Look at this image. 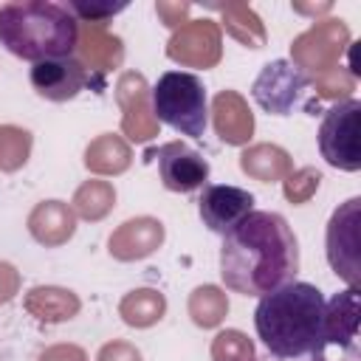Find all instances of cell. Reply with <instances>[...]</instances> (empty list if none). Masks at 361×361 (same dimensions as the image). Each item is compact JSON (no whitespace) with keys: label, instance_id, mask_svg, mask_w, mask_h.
<instances>
[{"label":"cell","instance_id":"obj_16","mask_svg":"<svg viewBox=\"0 0 361 361\" xmlns=\"http://www.w3.org/2000/svg\"><path fill=\"white\" fill-rule=\"evenodd\" d=\"M212 121L220 141L243 147L254 135V113L237 90H220L212 102Z\"/></svg>","mask_w":361,"mask_h":361},{"label":"cell","instance_id":"obj_23","mask_svg":"<svg viewBox=\"0 0 361 361\" xmlns=\"http://www.w3.org/2000/svg\"><path fill=\"white\" fill-rule=\"evenodd\" d=\"M166 313V296L155 288H135L118 302V316L130 327H152Z\"/></svg>","mask_w":361,"mask_h":361},{"label":"cell","instance_id":"obj_1","mask_svg":"<svg viewBox=\"0 0 361 361\" xmlns=\"http://www.w3.org/2000/svg\"><path fill=\"white\" fill-rule=\"evenodd\" d=\"M299 271V243L288 220L276 212H251L220 245V276L228 290L243 296H265Z\"/></svg>","mask_w":361,"mask_h":361},{"label":"cell","instance_id":"obj_7","mask_svg":"<svg viewBox=\"0 0 361 361\" xmlns=\"http://www.w3.org/2000/svg\"><path fill=\"white\" fill-rule=\"evenodd\" d=\"M350 45V28L338 17L316 20L305 34H299L290 42V62L302 73H324L338 65L341 54Z\"/></svg>","mask_w":361,"mask_h":361},{"label":"cell","instance_id":"obj_5","mask_svg":"<svg viewBox=\"0 0 361 361\" xmlns=\"http://www.w3.org/2000/svg\"><path fill=\"white\" fill-rule=\"evenodd\" d=\"M358 288L336 293L324 305V324L316 341L313 361H358Z\"/></svg>","mask_w":361,"mask_h":361},{"label":"cell","instance_id":"obj_6","mask_svg":"<svg viewBox=\"0 0 361 361\" xmlns=\"http://www.w3.org/2000/svg\"><path fill=\"white\" fill-rule=\"evenodd\" d=\"M361 102L347 99L333 104L322 116L319 127V149L322 158L344 172H358L361 169Z\"/></svg>","mask_w":361,"mask_h":361},{"label":"cell","instance_id":"obj_27","mask_svg":"<svg viewBox=\"0 0 361 361\" xmlns=\"http://www.w3.org/2000/svg\"><path fill=\"white\" fill-rule=\"evenodd\" d=\"M212 361H254V344L240 330H220L212 338Z\"/></svg>","mask_w":361,"mask_h":361},{"label":"cell","instance_id":"obj_29","mask_svg":"<svg viewBox=\"0 0 361 361\" xmlns=\"http://www.w3.org/2000/svg\"><path fill=\"white\" fill-rule=\"evenodd\" d=\"M319 183H322V172H319V169H313V166H299V169H290V172L285 175V180H282V195H285V200H290V203H307V200L316 195Z\"/></svg>","mask_w":361,"mask_h":361},{"label":"cell","instance_id":"obj_11","mask_svg":"<svg viewBox=\"0 0 361 361\" xmlns=\"http://www.w3.org/2000/svg\"><path fill=\"white\" fill-rule=\"evenodd\" d=\"M116 102L121 107V133L130 141L144 144L158 135V118L152 116V104H149V85L141 73L124 71L118 76Z\"/></svg>","mask_w":361,"mask_h":361},{"label":"cell","instance_id":"obj_26","mask_svg":"<svg viewBox=\"0 0 361 361\" xmlns=\"http://www.w3.org/2000/svg\"><path fill=\"white\" fill-rule=\"evenodd\" d=\"M31 133L17 124L0 127V172H17L31 155Z\"/></svg>","mask_w":361,"mask_h":361},{"label":"cell","instance_id":"obj_9","mask_svg":"<svg viewBox=\"0 0 361 361\" xmlns=\"http://www.w3.org/2000/svg\"><path fill=\"white\" fill-rule=\"evenodd\" d=\"M307 90H310L307 73H302L290 59H274L254 79L251 96H254V102L265 113H271V116H290L293 107L305 99Z\"/></svg>","mask_w":361,"mask_h":361},{"label":"cell","instance_id":"obj_32","mask_svg":"<svg viewBox=\"0 0 361 361\" xmlns=\"http://www.w3.org/2000/svg\"><path fill=\"white\" fill-rule=\"evenodd\" d=\"M96 361H141V353L130 341H110L99 350Z\"/></svg>","mask_w":361,"mask_h":361},{"label":"cell","instance_id":"obj_15","mask_svg":"<svg viewBox=\"0 0 361 361\" xmlns=\"http://www.w3.org/2000/svg\"><path fill=\"white\" fill-rule=\"evenodd\" d=\"M164 223L158 217H149V214H141V217H133V220H124L107 240V251L110 257H116L118 262H135V259H144L149 257L152 251L161 248L164 243Z\"/></svg>","mask_w":361,"mask_h":361},{"label":"cell","instance_id":"obj_25","mask_svg":"<svg viewBox=\"0 0 361 361\" xmlns=\"http://www.w3.org/2000/svg\"><path fill=\"white\" fill-rule=\"evenodd\" d=\"M189 316L197 327L203 330H212L217 327L226 313H228V299L226 293L217 288V285H197L192 293H189Z\"/></svg>","mask_w":361,"mask_h":361},{"label":"cell","instance_id":"obj_24","mask_svg":"<svg viewBox=\"0 0 361 361\" xmlns=\"http://www.w3.org/2000/svg\"><path fill=\"white\" fill-rule=\"evenodd\" d=\"M113 206H116V189L110 180H99V178L85 180L73 192V200H71L73 214L82 220H90V223L107 217L113 212Z\"/></svg>","mask_w":361,"mask_h":361},{"label":"cell","instance_id":"obj_30","mask_svg":"<svg viewBox=\"0 0 361 361\" xmlns=\"http://www.w3.org/2000/svg\"><path fill=\"white\" fill-rule=\"evenodd\" d=\"M127 3L110 6V3H68V11L76 17V23H90V25H104L110 17H116L118 11H124Z\"/></svg>","mask_w":361,"mask_h":361},{"label":"cell","instance_id":"obj_20","mask_svg":"<svg viewBox=\"0 0 361 361\" xmlns=\"http://www.w3.org/2000/svg\"><path fill=\"white\" fill-rule=\"evenodd\" d=\"M240 169L259 183H274L285 180V175L293 169V161L279 144H251L240 152Z\"/></svg>","mask_w":361,"mask_h":361},{"label":"cell","instance_id":"obj_35","mask_svg":"<svg viewBox=\"0 0 361 361\" xmlns=\"http://www.w3.org/2000/svg\"><path fill=\"white\" fill-rule=\"evenodd\" d=\"M330 8H333L330 3H293V11L299 14H324Z\"/></svg>","mask_w":361,"mask_h":361},{"label":"cell","instance_id":"obj_18","mask_svg":"<svg viewBox=\"0 0 361 361\" xmlns=\"http://www.w3.org/2000/svg\"><path fill=\"white\" fill-rule=\"evenodd\" d=\"M76 48H79L82 65H90V71H99V73H107L124 62V45L116 34L107 31V25L82 23Z\"/></svg>","mask_w":361,"mask_h":361},{"label":"cell","instance_id":"obj_12","mask_svg":"<svg viewBox=\"0 0 361 361\" xmlns=\"http://www.w3.org/2000/svg\"><path fill=\"white\" fill-rule=\"evenodd\" d=\"M28 79H31V87L42 99H51V102H68L82 87L93 85V76L87 73L82 59H73V56H56V59L34 62Z\"/></svg>","mask_w":361,"mask_h":361},{"label":"cell","instance_id":"obj_13","mask_svg":"<svg viewBox=\"0 0 361 361\" xmlns=\"http://www.w3.org/2000/svg\"><path fill=\"white\" fill-rule=\"evenodd\" d=\"M197 212L203 226H209L217 234H228L243 217L254 212V195L231 183H214L203 189L197 200Z\"/></svg>","mask_w":361,"mask_h":361},{"label":"cell","instance_id":"obj_34","mask_svg":"<svg viewBox=\"0 0 361 361\" xmlns=\"http://www.w3.org/2000/svg\"><path fill=\"white\" fill-rule=\"evenodd\" d=\"M37 361H87V355L76 344H54V347L42 350Z\"/></svg>","mask_w":361,"mask_h":361},{"label":"cell","instance_id":"obj_31","mask_svg":"<svg viewBox=\"0 0 361 361\" xmlns=\"http://www.w3.org/2000/svg\"><path fill=\"white\" fill-rule=\"evenodd\" d=\"M189 3H169V0H158L155 3V14L161 17L164 25L169 28H180L186 23V14H189Z\"/></svg>","mask_w":361,"mask_h":361},{"label":"cell","instance_id":"obj_19","mask_svg":"<svg viewBox=\"0 0 361 361\" xmlns=\"http://www.w3.org/2000/svg\"><path fill=\"white\" fill-rule=\"evenodd\" d=\"M25 310L45 322V324H59V322H68L79 313L82 302L73 290L68 288H59V285H37L25 293Z\"/></svg>","mask_w":361,"mask_h":361},{"label":"cell","instance_id":"obj_28","mask_svg":"<svg viewBox=\"0 0 361 361\" xmlns=\"http://www.w3.org/2000/svg\"><path fill=\"white\" fill-rule=\"evenodd\" d=\"M313 90H316V96L319 99H330V102H347L350 99V93L355 90V76L350 73V71H344L341 65H336V68H330V71H324V73H319V76H313Z\"/></svg>","mask_w":361,"mask_h":361},{"label":"cell","instance_id":"obj_3","mask_svg":"<svg viewBox=\"0 0 361 361\" xmlns=\"http://www.w3.org/2000/svg\"><path fill=\"white\" fill-rule=\"evenodd\" d=\"M79 39V23L62 3L17 0L0 6V45L20 59L42 62L71 56Z\"/></svg>","mask_w":361,"mask_h":361},{"label":"cell","instance_id":"obj_10","mask_svg":"<svg viewBox=\"0 0 361 361\" xmlns=\"http://www.w3.org/2000/svg\"><path fill=\"white\" fill-rule=\"evenodd\" d=\"M166 56L183 68H214L223 56V31L214 20H186L166 42Z\"/></svg>","mask_w":361,"mask_h":361},{"label":"cell","instance_id":"obj_4","mask_svg":"<svg viewBox=\"0 0 361 361\" xmlns=\"http://www.w3.org/2000/svg\"><path fill=\"white\" fill-rule=\"evenodd\" d=\"M152 93V116L169 124L175 133L189 138H203L209 107H206V87L195 73L186 71H166Z\"/></svg>","mask_w":361,"mask_h":361},{"label":"cell","instance_id":"obj_21","mask_svg":"<svg viewBox=\"0 0 361 361\" xmlns=\"http://www.w3.org/2000/svg\"><path fill=\"white\" fill-rule=\"evenodd\" d=\"M133 164L130 144L116 133H102L85 149V166L93 175H121Z\"/></svg>","mask_w":361,"mask_h":361},{"label":"cell","instance_id":"obj_14","mask_svg":"<svg viewBox=\"0 0 361 361\" xmlns=\"http://www.w3.org/2000/svg\"><path fill=\"white\" fill-rule=\"evenodd\" d=\"M152 158H158V172L169 192H192V189L203 186V180L209 178L206 158L183 141H169V144L158 147L152 152Z\"/></svg>","mask_w":361,"mask_h":361},{"label":"cell","instance_id":"obj_33","mask_svg":"<svg viewBox=\"0 0 361 361\" xmlns=\"http://www.w3.org/2000/svg\"><path fill=\"white\" fill-rule=\"evenodd\" d=\"M17 290H20V274H17V268L11 262H3L0 259V305L11 302L17 296Z\"/></svg>","mask_w":361,"mask_h":361},{"label":"cell","instance_id":"obj_2","mask_svg":"<svg viewBox=\"0 0 361 361\" xmlns=\"http://www.w3.org/2000/svg\"><path fill=\"white\" fill-rule=\"evenodd\" d=\"M324 296L310 282H288L265 296L254 310V327L276 358H299L310 353L324 324Z\"/></svg>","mask_w":361,"mask_h":361},{"label":"cell","instance_id":"obj_17","mask_svg":"<svg viewBox=\"0 0 361 361\" xmlns=\"http://www.w3.org/2000/svg\"><path fill=\"white\" fill-rule=\"evenodd\" d=\"M31 237L45 248L65 245L76 231V214L65 200H42L28 214Z\"/></svg>","mask_w":361,"mask_h":361},{"label":"cell","instance_id":"obj_8","mask_svg":"<svg viewBox=\"0 0 361 361\" xmlns=\"http://www.w3.org/2000/svg\"><path fill=\"white\" fill-rule=\"evenodd\" d=\"M361 197L341 203L327 223V262L350 288H358L361 279Z\"/></svg>","mask_w":361,"mask_h":361},{"label":"cell","instance_id":"obj_22","mask_svg":"<svg viewBox=\"0 0 361 361\" xmlns=\"http://www.w3.org/2000/svg\"><path fill=\"white\" fill-rule=\"evenodd\" d=\"M223 14V28L245 48H262L268 34H265V25L259 20V14L245 6V3H226V6H212Z\"/></svg>","mask_w":361,"mask_h":361}]
</instances>
